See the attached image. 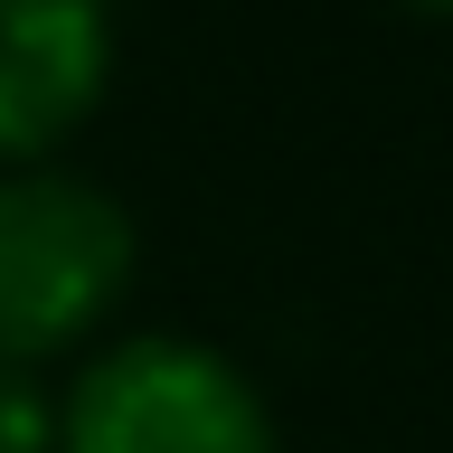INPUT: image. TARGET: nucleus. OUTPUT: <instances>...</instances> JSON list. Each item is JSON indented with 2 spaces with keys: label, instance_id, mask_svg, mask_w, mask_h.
<instances>
[{
  "label": "nucleus",
  "instance_id": "f257e3e1",
  "mask_svg": "<svg viewBox=\"0 0 453 453\" xmlns=\"http://www.w3.org/2000/svg\"><path fill=\"white\" fill-rule=\"evenodd\" d=\"M133 283V218L95 180L10 170L0 180V368L66 359Z\"/></svg>",
  "mask_w": 453,
  "mask_h": 453
},
{
  "label": "nucleus",
  "instance_id": "f03ea898",
  "mask_svg": "<svg viewBox=\"0 0 453 453\" xmlns=\"http://www.w3.org/2000/svg\"><path fill=\"white\" fill-rule=\"evenodd\" d=\"M57 453H274V416L218 349L123 340L76 378Z\"/></svg>",
  "mask_w": 453,
  "mask_h": 453
},
{
  "label": "nucleus",
  "instance_id": "7ed1b4c3",
  "mask_svg": "<svg viewBox=\"0 0 453 453\" xmlns=\"http://www.w3.org/2000/svg\"><path fill=\"white\" fill-rule=\"evenodd\" d=\"M113 76L104 0H0V161L38 170Z\"/></svg>",
  "mask_w": 453,
  "mask_h": 453
},
{
  "label": "nucleus",
  "instance_id": "20e7f679",
  "mask_svg": "<svg viewBox=\"0 0 453 453\" xmlns=\"http://www.w3.org/2000/svg\"><path fill=\"white\" fill-rule=\"evenodd\" d=\"M0 453H57V406L28 368H0Z\"/></svg>",
  "mask_w": 453,
  "mask_h": 453
},
{
  "label": "nucleus",
  "instance_id": "39448f33",
  "mask_svg": "<svg viewBox=\"0 0 453 453\" xmlns=\"http://www.w3.org/2000/svg\"><path fill=\"white\" fill-rule=\"evenodd\" d=\"M416 10H434V19H453V0H416Z\"/></svg>",
  "mask_w": 453,
  "mask_h": 453
}]
</instances>
